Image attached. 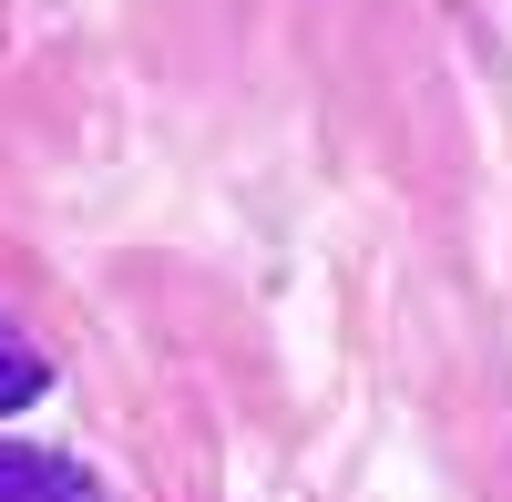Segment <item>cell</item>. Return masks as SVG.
I'll list each match as a JSON object with an SVG mask.
<instances>
[{
    "instance_id": "obj_1",
    "label": "cell",
    "mask_w": 512,
    "mask_h": 502,
    "mask_svg": "<svg viewBox=\"0 0 512 502\" xmlns=\"http://www.w3.org/2000/svg\"><path fill=\"white\" fill-rule=\"evenodd\" d=\"M0 502H103L62 451H31V441H0Z\"/></svg>"
},
{
    "instance_id": "obj_2",
    "label": "cell",
    "mask_w": 512,
    "mask_h": 502,
    "mask_svg": "<svg viewBox=\"0 0 512 502\" xmlns=\"http://www.w3.org/2000/svg\"><path fill=\"white\" fill-rule=\"evenodd\" d=\"M41 390H52V359H41V349L21 339V328L0 318V410H31Z\"/></svg>"
}]
</instances>
